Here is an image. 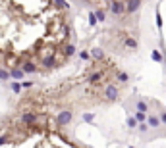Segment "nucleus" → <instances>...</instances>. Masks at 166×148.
Instances as JSON below:
<instances>
[{
    "mask_svg": "<svg viewBox=\"0 0 166 148\" xmlns=\"http://www.w3.org/2000/svg\"><path fill=\"white\" fill-rule=\"evenodd\" d=\"M124 46L129 48V50H137V48H139V40L135 39V37H126V39H124Z\"/></svg>",
    "mask_w": 166,
    "mask_h": 148,
    "instance_id": "obj_6",
    "label": "nucleus"
},
{
    "mask_svg": "<svg viewBox=\"0 0 166 148\" xmlns=\"http://www.w3.org/2000/svg\"><path fill=\"white\" fill-rule=\"evenodd\" d=\"M102 100H104L106 104L120 100V89H118V85H114V83H106L104 85V89H102Z\"/></svg>",
    "mask_w": 166,
    "mask_h": 148,
    "instance_id": "obj_2",
    "label": "nucleus"
},
{
    "mask_svg": "<svg viewBox=\"0 0 166 148\" xmlns=\"http://www.w3.org/2000/svg\"><path fill=\"white\" fill-rule=\"evenodd\" d=\"M71 119H73V112L71 110H62V112H58L56 116V125L58 127H66V125H70Z\"/></svg>",
    "mask_w": 166,
    "mask_h": 148,
    "instance_id": "obj_4",
    "label": "nucleus"
},
{
    "mask_svg": "<svg viewBox=\"0 0 166 148\" xmlns=\"http://www.w3.org/2000/svg\"><path fill=\"white\" fill-rule=\"evenodd\" d=\"M139 8H141V0H128V2H126V15L137 13Z\"/></svg>",
    "mask_w": 166,
    "mask_h": 148,
    "instance_id": "obj_5",
    "label": "nucleus"
},
{
    "mask_svg": "<svg viewBox=\"0 0 166 148\" xmlns=\"http://www.w3.org/2000/svg\"><path fill=\"white\" fill-rule=\"evenodd\" d=\"M147 125H149L151 129H159L162 123H160V117H159V116H153V114H149V116H147Z\"/></svg>",
    "mask_w": 166,
    "mask_h": 148,
    "instance_id": "obj_7",
    "label": "nucleus"
},
{
    "mask_svg": "<svg viewBox=\"0 0 166 148\" xmlns=\"http://www.w3.org/2000/svg\"><path fill=\"white\" fill-rule=\"evenodd\" d=\"M91 58L95 60V62H102V60H104V52H102L101 48H93V50H91Z\"/></svg>",
    "mask_w": 166,
    "mask_h": 148,
    "instance_id": "obj_9",
    "label": "nucleus"
},
{
    "mask_svg": "<svg viewBox=\"0 0 166 148\" xmlns=\"http://www.w3.org/2000/svg\"><path fill=\"white\" fill-rule=\"evenodd\" d=\"M151 58H153L154 62H162V56H160V54H159L156 50H153V54H151Z\"/></svg>",
    "mask_w": 166,
    "mask_h": 148,
    "instance_id": "obj_16",
    "label": "nucleus"
},
{
    "mask_svg": "<svg viewBox=\"0 0 166 148\" xmlns=\"http://www.w3.org/2000/svg\"><path fill=\"white\" fill-rule=\"evenodd\" d=\"M64 13L52 0H0V69L10 75L25 62H35L39 73L62 67L71 37Z\"/></svg>",
    "mask_w": 166,
    "mask_h": 148,
    "instance_id": "obj_1",
    "label": "nucleus"
},
{
    "mask_svg": "<svg viewBox=\"0 0 166 148\" xmlns=\"http://www.w3.org/2000/svg\"><path fill=\"white\" fill-rule=\"evenodd\" d=\"M108 12L114 17H126V2L124 0H110L108 2Z\"/></svg>",
    "mask_w": 166,
    "mask_h": 148,
    "instance_id": "obj_3",
    "label": "nucleus"
},
{
    "mask_svg": "<svg viewBox=\"0 0 166 148\" xmlns=\"http://www.w3.org/2000/svg\"><path fill=\"white\" fill-rule=\"evenodd\" d=\"M79 58H81V60H91V52L89 50H83L81 54H79Z\"/></svg>",
    "mask_w": 166,
    "mask_h": 148,
    "instance_id": "obj_17",
    "label": "nucleus"
},
{
    "mask_svg": "<svg viewBox=\"0 0 166 148\" xmlns=\"http://www.w3.org/2000/svg\"><path fill=\"white\" fill-rule=\"evenodd\" d=\"M116 81L122 83V85H126V83H129V75L126 71H118V73H116Z\"/></svg>",
    "mask_w": 166,
    "mask_h": 148,
    "instance_id": "obj_10",
    "label": "nucleus"
},
{
    "mask_svg": "<svg viewBox=\"0 0 166 148\" xmlns=\"http://www.w3.org/2000/svg\"><path fill=\"white\" fill-rule=\"evenodd\" d=\"M149 125H147V121H143V123H139V125H137V133H139V135H147L149 133Z\"/></svg>",
    "mask_w": 166,
    "mask_h": 148,
    "instance_id": "obj_12",
    "label": "nucleus"
},
{
    "mask_svg": "<svg viewBox=\"0 0 166 148\" xmlns=\"http://www.w3.org/2000/svg\"><path fill=\"white\" fill-rule=\"evenodd\" d=\"M135 112H143V114H151V112H149V104L145 102V100H141V98H137V100H135Z\"/></svg>",
    "mask_w": 166,
    "mask_h": 148,
    "instance_id": "obj_8",
    "label": "nucleus"
},
{
    "mask_svg": "<svg viewBox=\"0 0 166 148\" xmlns=\"http://www.w3.org/2000/svg\"><path fill=\"white\" fill-rule=\"evenodd\" d=\"M89 23H91V27H95L97 23H99V21H97V15H95V13H93V12L89 13Z\"/></svg>",
    "mask_w": 166,
    "mask_h": 148,
    "instance_id": "obj_15",
    "label": "nucleus"
},
{
    "mask_svg": "<svg viewBox=\"0 0 166 148\" xmlns=\"http://www.w3.org/2000/svg\"><path fill=\"white\" fill-rule=\"evenodd\" d=\"M147 116H149V114H143V112H133V117L137 119V123L147 121Z\"/></svg>",
    "mask_w": 166,
    "mask_h": 148,
    "instance_id": "obj_13",
    "label": "nucleus"
},
{
    "mask_svg": "<svg viewBox=\"0 0 166 148\" xmlns=\"http://www.w3.org/2000/svg\"><path fill=\"white\" fill-rule=\"evenodd\" d=\"M160 123H162V125H166V112H160Z\"/></svg>",
    "mask_w": 166,
    "mask_h": 148,
    "instance_id": "obj_18",
    "label": "nucleus"
},
{
    "mask_svg": "<svg viewBox=\"0 0 166 148\" xmlns=\"http://www.w3.org/2000/svg\"><path fill=\"white\" fill-rule=\"evenodd\" d=\"M128 127H129V129H135V127H137V119H135L133 116L128 117Z\"/></svg>",
    "mask_w": 166,
    "mask_h": 148,
    "instance_id": "obj_14",
    "label": "nucleus"
},
{
    "mask_svg": "<svg viewBox=\"0 0 166 148\" xmlns=\"http://www.w3.org/2000/svg\"><path fill=\"white\" fill-rule=\"evenodd\" d=\"M95 15H97V21H99V23H104V21H106V10H104V8H99L95 12Z\"/></svg>",
    "mask_w": 166,
    "mask_h": 148,
    "instance_id": "obj_11",
    "label": "nucleus"
}]
</instances>
